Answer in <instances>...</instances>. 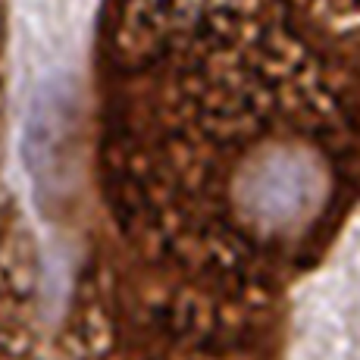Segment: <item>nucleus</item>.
Returning a JSON list of instances; mask_svg holds the SVG:
<instances>
[{"label": "nucleus", "mask_w": 360, "mask_h": 360, "mask_svg": "<svg viewBox=\"0 0 360 360\" xmlns=\"http://www.w3.org/2000/svg\"><path fill=\"white\" fill-rule=\"evenodd\" d=\"M131 57L103 157L126 245L248 288L323 217L329 160L200 19H160Z\"/></svg>", "instance_id": "obj_1"}, {"label": "nucleus", "mask_w": 360, "mask_h": 360, "mask_svg": "<svg viewBox=\"0 0 360 360\" xmlns=\"http://www.w3.org/2000/svg\"><path fill=\"white\" fill-rule=\"evenodd\" d=\"M238 292L129 248L101 260L72 304L79 360H241Z\"/></svg>", "instance_id": "obj_2"}, {"label": "nucleus", "mask_w": 360, "mask_h": 360, "mask_svg": "<svg viewBox=\"0 0 360 360\" xmlns=\"http://www.w3.org/2000/svg\"><path fill=\"white\" fill-rule=\"evenodd\" d=\"M25 248L19 241V226L10 200L0 195V316L10 314L25 292Z\"/></svg>", "instance_id": "obj_3"}, {"label": "nucleus", "mask_w": 360, "mask_h": 360, "mask_svg": "<svg viewBox=\"0 0 360 360\" xmlns=\"http://www.w3.org/2000/svg\"><path fill=\"white\" fill-rule=\"evenodd\" d=\"M0 360H44L41 351L34 348L29 335H22L16 326L4 323L0 316Z\"/></svg>", "instance_id": "obj_4"}]
</instances>
